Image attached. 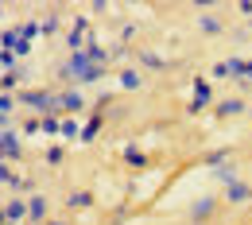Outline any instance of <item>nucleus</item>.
Segmentation results:
<instances>
[{
  "label": "nucleus",
  "mask_w": 252,
  "mask_h": 225,
  "mask_svg": "<svg viewBox=\"0 0 252 225\" xmlns=\"http://www.w3.org/2000/svg\"><path fill=\"white\" fill-rule=\"evenodd\" d=\"M16 101H24V105H32V109H39V113H51V109H63V101H59V97H55V94H43V90H39V94H20Z\"/></svg>",
  "instance_id": "f257e3e1"
},
{
  "label": "nucleus",
  "mask_w": 252,
  "mask_h": 225,
  "mask_svg": "<svg viewBox=\"0 0 252 225\" xmlns=\"http://www.w3.org/2000/svg\"><path fill=\"white\" fill-rule=\"evenodd\" d=\"M0 152H4V160H20V136L12 129H4V136H0Z\"/></svg>",
  "instance_id": "f03ea898"
},
{
  "label": "nucleus",
  "mask_w": 252,
  "mask_h": 225,
  "mask_svg": "<svg viewBox=\"0 0 252 225\" xmlns=\"http://www.w3.org/2000/svg\"><path fill=\"white\" fill-rule=\"evenodd\" d=\"M28 218H32V222H47V198H43V194L28 198Z\"/></svg>",
  "instance_id": "7ed1b4c3"
},
{
  "label": "nucleus",
  "mask_w": 252,
  "mask_h": 225,
  "mask_svg": "<svg viewBox=\"0 0 252 225\" xmlns=\"http://www.w3.org/2000/svg\"><path fill=\"white\" fill-rule=\"evenodd\" d=\"M214 78H241V59H225L214 66Z\"/></svg>",
  "instance_id": "20e7f679"
},
{
  "label": "nucleus",
  "mask_w": 252,
  "mask_h": 225,
  "mask_svg": "<svg viewBox=\"0 0 252 225\" xmlns=\"http://www.w3.org/2000/svg\"><path fill=\"white\" fill-rule=\"evenodd\" d=\"M249 198H252L249 183H233V187H225V202H249Z\"/></svg>",
  "instance_id": "39448f33"
},
{
  "label": "nucleus",
  "mask_w": 252,
  "mask_h": 225,
  "mask_svg": "<svg viewBox=\"0 0 252 225\" xmlns=\"http://www.w3.org/2000/svg\"><path fill=\"white\" fill-rule=\"evenodd\" d=\"M218 113H221V117H237V113H245V101H241V97H221Z\"/></svg>",
  "instance_id": "423d86ee"
},
{
  "label": "nucleus",
  "mask_w": 252,
  "mask_h": 225,
  "mask_svg": "<svg viewBox=\"0 0 252 225\" xmlns=\"http://www.w3.org/2000/svg\"><path fill=\"white\" fill-rule=\"evenodd\" d=\"M214 206H218L214 198H198V202H194V210H190V218H194V222H206V218L214 214Z\"/></svg>",
  "instance_id": "0eeeda50"
},
{
  "label": "nucleus",
  "mask_w": 252,
  "mask_h": 225,
  "mask_svg": "<svg viewBox=\"0 0 252 225\" xmlns=\"http://www.w3.org/2000/svg\"><path fill=\"white\" fill-rule=\"evenodd\" d=\"M24 214H28V202L12 198V202H8V210H4V222H16V225H20V218H24Z\"/></svg>",
  "instance_id": "6e6552de"
},
{
  "label": "nucleus",
  "mask_w": 252,
  "mask_h": 225,
  "mask_svg": "<svg viewBox=\"0 0 252 225\" xmlns=\"http://www.w3.org/2000/svg\"><path fill=\"white\" fill-rule=\"evenodd\" d=\"M206 101H210V82H194V101H190V109L198 113Z\"/></svg>",
  "instance_id": "1a4fd4ad"
},
{
  "label": "nucleus",
  "mask_w": 252,
  "mask_h": 225,
  "mask_svg": "<svg viewBox=\"0 0 252 225\" xmlns=\"http://www.w3.org/2000/svg\"><path fill=\"white\" fill-rule=\"evenodd\" d=\"M66 206H70V210H86V206H94V194L90 191H74L66 198Z\"/></svg>",
  "instance_id": "9d476101"
},
{
  "label": "nucleus",
  "mask_w": 252,
  "mask_h": 225,
  "mask_svg": "<svg viewBox=\"0 0 252 225\" xmlns=\"http://www.w3.org/2000/svg\"><path fill=\"white\" fill-rule=\"evenodd\" d=\"M121 86H125V90H140V86H144L140 70H132V66H128V70H121Z\"/></svg>",
  "instance_id": "9b49d317"
},
{
  "label": "nucleus",
  "mask_w": 252,
  "mask_h": 225,
  "mask_svg": "<svg viewBox=\"0 0 252 225\" xmlns=\"http://www.w3.org/2000/svg\"><path fill=\"white\" fill-rule=\"evenodd\" d=\"M86 55H90V63H94V66H105V59H109V51H105L101 43H90V47H86Z\"/></svg>",
  "instance_id": "f8f14e48"
},
{
  "label": "nucleus",
  "mask_w": 252,
  "mask_h": 225,
  "mask_svg": "<svg viewBox=\"0 0 252 225\" xmlns=\"http://www.w3.org/2000/svg\"><path fill=\"white\" fill-rule=\"evenodd\" d=\"M59 101H63V109H70V113H78V109H82V94H78V90H66Z\"/></svg>",
  "instance_id": "ddd939ff"
},
{
  "label": "nucleus",
  "mask_w": 252,
  "mask_h": 225,
  "mask_svg": "<svg viewBox=\"0 0 252 225\" xmlns=\"http://www.w3.org/2000/svg\"><path fill=\"white\" fill-rule=\"evenodd\" d=\"M214 175H218V179H221V183H225V187H233V183H237V171H233L229 163H225V167H218Z\"/></svg>",
  "instance_id": "4468645a"
},
{
  "label": "nucleus",
  "mask_w": 252,
  "mask_h": 225,
  "mask_svg": "<svg viewBox=\"0 0 252 225\" xmlns=\"http://www.w3.org/2000/svg\"><path fill=\"white\" fill-rule=\"evenodd\" d=\"M198 28H202V32H221V20H214V16H198Z\"/></svg>",
  "instance_id": "2eb2a0df"
},
{
  "label": "nucleus",
  "mask_w": 252,
  "mask_h": 225,
  "mask_svg": "<svg viewBox=\"0 0 252 225\" xmlns=\"http://www.w3.org/2000/svg\"><path fill=\"white\" fill-rule=\"evenodd\" d=\"M63 136H66V140H78V136H82V132H78V121H74V117H70V121H63Z\"/></svg>",
  "instance_id": "dca6fc26"
},
{
  "label": "nucleus",
  "mask_w": 252,
  "mask_h": 225,
  "mask_svg": "<svg viewBox=\"0 0 252 225\" xmlns=\"http://www.w3.org/2000/svg\"><path fill=\"white\" fill-rule=\"evenodd\" d=\"M12 109H16V97L4 94V97H0V113H4V121H8V113H12Z\"/></svg>",
  "instance_id": "f3484780"
},
{
  "label": "nucleus",
  "mask_w": 252,
  "mask_h": 225,
  "mask_svg": "<svg viewBox=\"0 0 252 225\" xmlns=\"http://www.w3.org/2000/svg\"><path fill=\"white\" fill-rule=\"evenodd\" d=\"M125 160L132 163V167H144V152H136V148H128V152H125Z\"/></svg>",
  "instance_id": "a211bd4d"
},
{
  "label": "nucleus",
  "mask_w": 252,
  "mask_h": 225,
  "mask_svg": "<svg viewBox=\"0 0 252 225\" xmlns=\"http://www.w3.org/2000/svg\"><path fill=\"white\" fill-rule=\"evenodd\" d=\"M97 129H101V121H90V125H86V129H82V140H86V144H90V140H94V136H97Z\"/></svg>",
  "instance_id": "6ab92c4d"
},
{
  "label": "nucleus",
  "mask_w": 252,
  "mask_h": 225,
  "mask_svg": "<svg viewBox=\"0 0 252 225\" xmlns=\"http://www.w3.org/2000/svg\"><path fill=\"white\" fill-rule=\"evenodd\" d=\"M16 82H20V70H8L4 74V90H16Z\"/></svg>",
  "instance_id": "aec40b11"
},
{
  "label": "nucleus",
  "mask_w": 252,
  "mask_h": 225,
  "mask_svg": "<svg viewBox=\"0 0 252 225\" xmlns=\"http://www.w3.org/2000/svg\"><path fill=\"white\" fill-rule=\"evenodd\" d=\"M20 35L32 43V35H39V24H35V20H32V24H24V28H20Z\"/></svg>",
  "instance_id": "412c9836"
},
{
  "label": "nucleus",
  "mask_w": 252,
  "mask_h": 225,
  "mask_svg": "<svg viewBox=\"0 0 252 225\" xmlns=\"http://www.w3.org/2000/svg\"><path fill=\"white\" fill-rule=\"evenodd\" d=\"M140 59H144V63H148V66H167V63H163V59H159V55H152V51H144Z\"/></svg>",
  "instance_id": "4be33fe9"
},
{
  "label": "nucleus",
  "mask_w": 252,
  "mask_h": 225,
  "mask_svg": "<svg viewBox=\"0 0 252 225\" xmlns=\"http://www.w3.org/2000/svg\"><path fill=\"white\" fill-rule=\"evenodd\" d=\"M0 179H4V183H8V187H24V183H20V179H16V175H12V171H8V167H4V171H0Z\"/></svg>",
  "instance_id": "5701e85b"
},
{
  "label": "nucleus",
  "mask_w": 252,
  "mask_h": 225,
  "mask_svg": "<svg viewBox=\"0 0 252 225\" xmlns=\"http://www.w3.org/2000/svg\"><path fill=\"white\" fill-rule=\"evenodd\" d=\"M0 63H4V74H8V70L16 66V55H12V51H4V55H0Z\"/></svg>",
  "instance_id": "b1692460"
},
{
  "label": "nucleus",
  "mask_w": 252,
  "mask_h": 225,
  "mask_svg": "<svg viewBox=\"0 0 252 225\" xmlns=\"http://www.w3.org/2000/svg\"><path fill=\"white\" fill-rule=\"evenodd\" d=\"M43 132H63V125H59L55 117H47V121H43Z\"/></svg>",
  "instance_id": "393cba45"
},
{
  "label": "nucleus",
  "mask_w": 252,
  "mask_h": 225,
  "mask_svg": "<svg viewBox=\"0 0 252 225\" xmlns=\"http://www.w3.org/2000/svg\"><path fill=\"white\" fill-rule=\"evenodd\" d=\"M47 163H63V148H51V152H47Z\"/></svg>",
  "instance_id": "a878e982"
},
{
  "label": "nucleus",
  "mask_w": 252,
  "mask_h": 225,
  "mask_svg": "<svg viewBox=\"0 0 252 225\" xmlns=\"http://www.w3.org/2000/svg\"><path fill=\"white\" fill-rule=\"evenodd\" d=\"M241 78H245V82H252V63H241Z\"/></svg>",
  "instance_id": "bb28decb"
},
{
  "label": "nucleus",
  "mask_w": 252,
  "mask_h": 225,
  "mask_svg": "<svg viewBox=\"0 0 252 225\" xmlns=\"http://www.w3.org/2000/svg\"><path fill=\"white\" fill-rule=\"evenodd\" d=\"M47 225H66V222H47Z\"/></svg>",
  "instance_id": "cd10ccee"
},
{
  "label": "nucleus",
  "mask_w": 252,
  "mask_h": 225,
  "mask_svg": "<svg viewBox=\"0 0 252 225\" xmlns=\"http://www.w3.org/2000/svg\"><path fill=\"white\" fill-rule=\"evenodd\" d=\"M249 28H252V20H249Z\"/></svg>",
  "instance_id": "c85d7f7f"
}]
</instances>
